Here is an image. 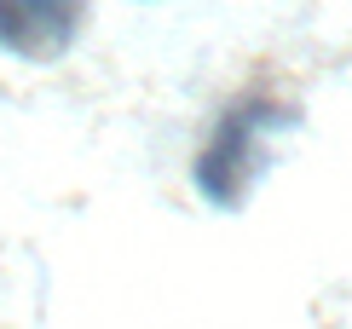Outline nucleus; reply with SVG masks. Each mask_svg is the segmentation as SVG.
<instances>
[{"label":"nucleus","mask_w":352,"mask_h":329,"mask_svg":"<svg viewBox=\"0 0 352 329\" xmlns=\"http://www.w3.org/2000/svg\"><path fill=\"white\" fill-rule=\"evenodd\" d=\"M87 0H0V52L23 64H52L76 47Z\"/></svg>","instance_id":"nucleus-2"},{"label":"nucleus","mask_w":352,"mask_h":329,"mask_svg":"<svg viewBox=\"0 0 352 329\" xmlns=\"http://www.w3.org/2000/svg\"><path fill=\"white\" fill-rule=\"evenodd\" d=\"M300 127V110L283 98H237L226 104V116L214 122L208 145L197 151V191L208 197L214 208H243V197L254 191V179L266 173L272 162V145L283 139V133Z\"/></svg>","instance_id":"nucleus-1"}]
</instances>
